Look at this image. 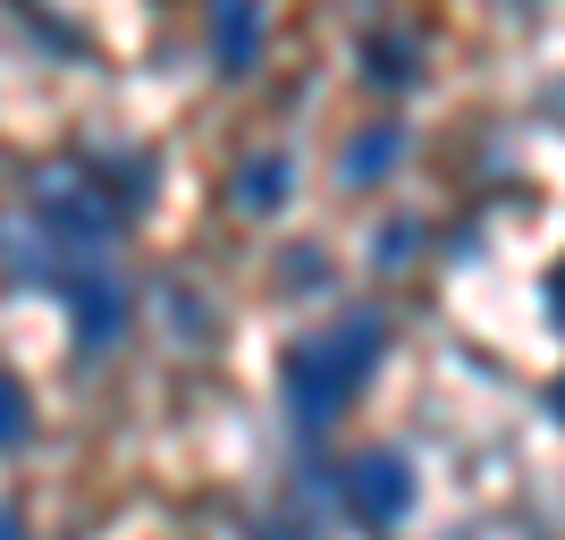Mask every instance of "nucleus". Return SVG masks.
<instances>
[{
	"instance_id": "obj_6",
	"label": "nucleus",
	"mask_w": 565,
	"mask_h": 540,
	"mask_svg": "<svg viewBox=\"0 0 565 540\" xmlns=\"http://www.w3.org/2000/svg\"><path fill=\"white\" fill-rule=\"evenodd\" d=\"M388 169H397V127H363L347 144V178L363 187V178H388Z\"/></svg>"
},
{
	"instance_id": "obj_3",
	"label": "nucleus",
	"mask_w": 565,
	"mask_h": 540,
	"mask_svg": "<svg viewBox=\"0 0 565 540\" xmlns=\"http://www.w3.org/2000/svg\"><path fill=\"white\" fill-rule=\"evenodd\" d=\"M347 507L354 523H405V507H414V473H405V456H354L347 465Z\"/></svg>"
},
{
	"instance_id": "obj_1",
	"label": "nucleus",
	"mask_w": 565,
	"mask_h": 540,
	"mask_svg": "<svg viewBox=\"0 0 565 540\" xmlns=\"http://www.w3.org/2000/svg\"><path fill=\"white\" fill-rule=\"evenodd\" d=\"M380 338H388V329H380L372 313H354V321H338L330 338H305V347L287 354V405H296V423L321 431V423L347 414V398L380 363Z\"/></svg>"
},
{
	"instance_id": "obj_11",
	"label": "nucleus",
	"mask_w": 565,
	"mask_h": 540,
	"mask_svg": "<svg viewBox=\"0 0 565 540\" xmlns=\"http://www.w3.org/2000/svg\"><path fill=\"white\" fill-rule=\"evenodd\" d=\"M0 540H25V523H18V516H0Z\"/></svg>"
},
{
	"instance_id": "obj_9",
	"label": "nucleus",
	"mask_w": 565,
	"mask_h": 540,
	"mask_svg": "<svg viewBox=\"0 0 565 540\" xmlns=\"http://www.w3.org/2000/svg\"><path fill=\"white\" fill-rule=\"evenodd\" d=\"M18 431H25V398H18V380L0 372V447L18 440Z\"/></svg>"
},
{
	"instance_id": "obj_10",
	"label": "nucleus",
	"mask_w": 565,
	"mask_h": 540,
	"mask_svg": "<svg viewBox=\"0 0 565 540\" xmlns=\"http://www.w3.org/2000/svg\"><path fill=\"white\" fill-rule=\"evenodd\" d=\"M548 313H557V321H565V271H557V287H548Z\"/></svg>"
},
{
	"instance_id": "obj_4",
	"label": "nucleus",
	"mask_w": 565,
	"mask_h": 540,
	"mask_svg": "<svg viewBox=\"0 0 565 540\" xmlns=\"http://www.w3.org/2000/svg\"><path fill=\"white\" fill-rule=\"evenodd\" d=\"M68 305H76V338H85V354H102L118 338V321H127V296H118L110 271H68Z\"/></svg>"
},
{
	"instance_id": "obj_2",
	"label": "nucleus",
	"mask_w": 565,
	"mask_h": 540,
	"mask_svg": "<svg viewBox=\"0 0 565 540\" xmlns=\"http://www.w3.org/2000/svg\"><path fill=\"white\" fill-rule=\"evenodd\" d=\"M34 220H43L51 236H68V245H102V236L118 229L110 194L85 187V178H43V194H34Z\"/></svg>"
},
{
	"instance_id": "obj_7",
	"label": "nucleus",
	"mask_w": 565,
	"mask_h": 540,
	"mask_svg": "<svg viewBox=\"0 0 565 540\" xmlns=\"http://www.w3.org/2000/svg\"><path fill=\"white\" fill-rule=\"evenodd\" d=\"M279 194H287V161H254L236 178V203H245V212H279Z\"/></svg>"
},
{
	"instance_id": "obj_5",
	"label": "nucleus",
	"mask_w": 565,
	"mask_h": 540,
	"mask_svg": "<svg viewBox=\"0 0 565 540\" xmlns=\"http://www.w3.org/2000/svg\"><path fill=\"white\" fill-rule=\"evenodd\" d=\"M254 51H262V9H254V0H220V9H212V60H220V68H254Z\"/></svg>"
},
{
	"instance_id": "obj_12",
	"label": "nucleus",
	"mask_w": 565,
	"mask_h": 540,
	"mask_svg": "<svg viewBox=\"0 0 565 540\" xmlns=\"http://www.w3.org/2000/svg\"><path fill=\"white\" fill-rule=\"evenodd\" d=\"M557 423H565V380H557Z\"/></svg>"
},
{
	"instance_id": "obj_8",
	"label": "nucleus",
	"mask_w": 565,
	"mask_h": 540,
	"mask_svg": "<svg viewBox=\"0 0 565 540\" xmlns=\"http://www.w3.org/2000/svg\"><path fill=\"white\" fill-rule=\"evenodd\" d=\"M363 76H380V85H405V76H414V51H405V43H363Z\"/></svg>"
}]
</instances>
